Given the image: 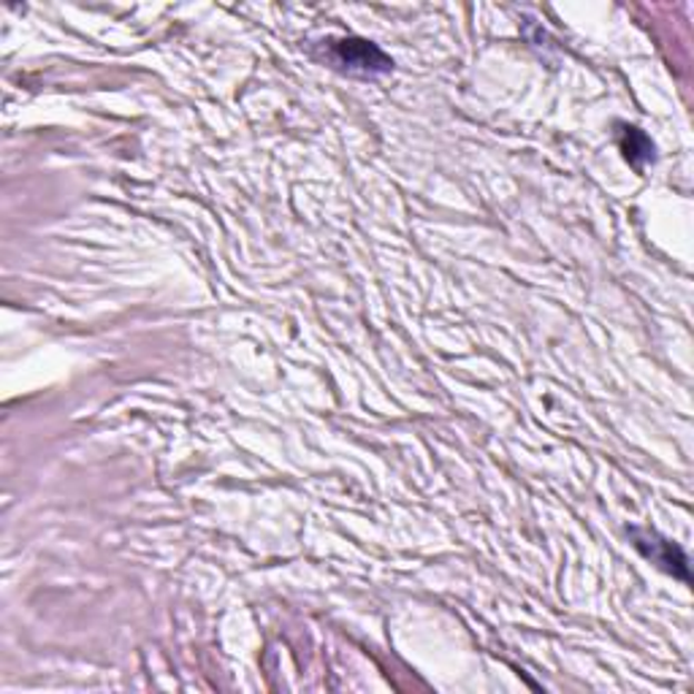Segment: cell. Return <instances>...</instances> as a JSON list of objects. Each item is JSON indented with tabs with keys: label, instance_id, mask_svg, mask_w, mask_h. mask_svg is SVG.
Wrapping results in <instances>:
<instances>
[{
	"label": "cell",
	"instance_id": "obj_1",
	"mask_svg": "<svg viewBox=\"0 0 694 694\" xmlns=\"http://www.w3.org/2000/svg\"><path fill=\"white\" fill-rule=\"evenodd\" d=\"M329 43H331L329 58L350 74L374 77V74L391 71L393 66V62L383 55V49H378L374 43H369L364 39H340Z\"/></svg>",
	"mask_w": 694,
	"mask_h": 694
},
{
	"label": "cell",
	"instance_id": "obj_2",
	"mask_svg": "<svg viewBox=\"0 0 694 694\" xmlns=\"http://www.w3.org/2000/svg\"><path fill=\"white\" fill-rule=\"evenodd\" d=\"M635 546L646 559H652L654 565H659L662 570L675 575L681 580H690V561H686L684 551L665 537H659L656 531L648 529H633Z\"/></svg>",
	"mask_w": 694,
	"mask_h": 694
},
{
	"label": "cell",
	"instance_id": "obj_3",
	"mask_svg": "<svg viewBox=\"0 0 694 694\" xmlns=\"http://www.w3.org/2000/svg\"><path fill=\"white\" fill-rule=\"evenodd\" d=\"M618 144H622L624 158H627L635 168H643L648 164V160H654V144L646 134H643L641 128L624 125L622 136H618Z\"/></svg>",
	"mask_w": 694,
	"mask_h": 694
}]
</instances>
